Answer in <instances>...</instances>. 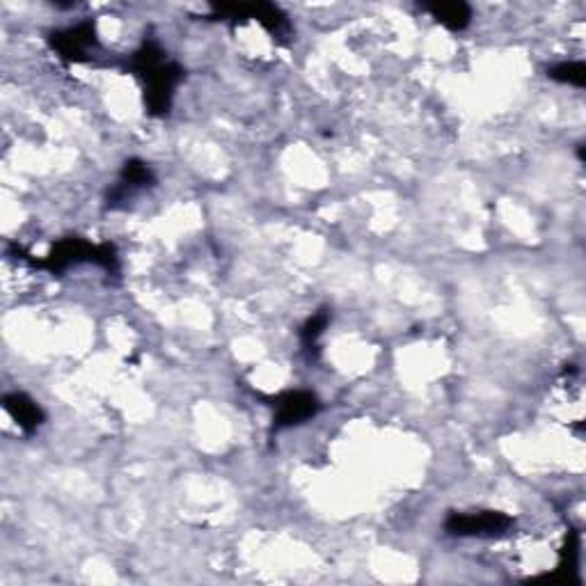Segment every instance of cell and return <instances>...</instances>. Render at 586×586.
<instances>
[{
  "label": "cell",
  "instance_id": "5",
  "mask_svg": "<svg viewBox=\"0 0 586 586\" xmlns=\"http://www.w3.org/2000/svg\"><path fill=\"white\" fill-rule=\"evenodd\" d=\"M513 527V518L501 511H474V513H450L444 520V532L458 539L472 537H499Z\"/></svg>",
  "mask_w": 586,
  "mask_h": 586
},
{
  "label": "cell",
  "instance_id": "4",
  "mask_svg": "<svg viewBox=\"0 0 586 586\" xmlns=\"http://www.w3.org/2000/svg\"><path fill=\"white\" fill-rule=\"evenodd\" d=\"M48 44L65 63H90L95 58L92 53L99 51L97 25L95 21H80L63 27V31H53L48 35Z\"/></svg>",
  "mask_w": 586,
  "mask_h": 586
},
{
  "label": "cell",
  "instance_id": "2",
  "mask_svg": "<svg viewBox=\"0 0 586 586\" xmlns=\"http://www.w3.org/2000/svg\"><path fill=\"white\" fill-rule=\"evenodd\" d=\"M10 250L16 255V259L31 264L35 268L55 273V275H60L69 270L71 266H80V264H95L103 268L108 275H115V277L120 275V255H118L115 245H110V243H90L80 236H69L55 243L44 259H33L31 255H25L19 245H10Z\"/></svg>",
  "mask_w": 586,
  "mask_h": 586
},
{
  "label": "cell",
  "instance_id": "10",
  "mask_svg": "<svg viewBox=\"0 0 586 586\" xmlns=\"http://www.w3.org/2000/svg\"><path fill=\"white\" fill-rule=\"evenodd\" d=\"M330 319H332L330 310H328V307H323V310L314 312L310 319H307V321L302 323V328H300V342H302V349H305L307 353H310V355H314V357L319 355V340L323 338V332H325Z\"/></svg>",
  "mask_w": 586,
  "mask_h": 586
},
{
  "label": "cell",
  "instance_id": "7",
  "mask_svg": "<svg viewBox=\"0 0 586 586\" xmlns=\"http://www.w3.org/2000/svg\"><path fill=\"white\" fill-rule=\"evenodd\" d=\"M156 184V175L152 167L141 161V158H129L122 165V173L118 184L108 190L106 195V207L108 209H118L122 204H126L137 190H145L150 186Z\"/></svg>",
  "mask_w": 586,
  "mask_h": 586
},
{
  "label": "cell",
  "instance_id": "8",
  "mask_svg": "<svg viewBox=\"0 0 586 586\" xmlns=\"http://www.w3.org/2000/svg\"><path fill=\"white\" fill-rule=\"evenodd\" d=\"M3 408L25 435H33L46 422V412L42 410V406L25 392L5 395Z\"/></svg>",
  "mask_w": 586,
  "mask_h": 586
},
{
  "label": "cell",
  "instance_id": "9",
  "mask_svg": "<svg viewBox=\"0 0 586 586\" xmlns=\"http://www.w3.org/2000/svg\"><path fill=\"white\" fill-rule=\"evenodd\" d=\"M422 10L452 33H463L472 23V8L463 3V0H452V3H431L422 5Z\"/></svg>",
  "mask_w": 586,
  "mask_h": 586
},
{
  "label": "cell",
  "instance_id": "1",
  "mask_svg": "<svg viewBox=\"0 0 586 586\" xmlns=\"http://www.w3.org/2000/svg\"><path fill=\"white\" fill-rule=\"evenodd\" d=\"M126 69L143 82L147 113L152 118L170 115L175 90L186 74L184 67L175 63L154 37H147L129 55Z\"/></svg>",
  "mask_w": 586,
  "mask_h": 586
},
{
  "label": "cell",
  "instance_id": "3",
  "mask_svg": "<svg viewBox=\"0 0 586 586\" xmlns=\"http://www.w3.org/2000/svg\"><path fill=\"white\" fill-rule=\"evenodd\" d=\"M211 21H247L255 19L264 31L280 44H289L294 37V25L289 16L273 3H225L213 5Z\"/></svg>",
  "mask_w": 586,
  "mask_h": 586
},
{
  "label": "cell",
  "instance_id": "11",
  "mask_svg": "<svg viewBox=\"0 0 586 586\" xmlns=\"http://www.w3.org/2000/svg\"><path fill=\"white\" fill-rule=\"evenodd\" d=\"M548 76L556 82H566V86H573V88H584L586 82V67L584 63H560L548 69Z\"/></svg>",
  "mask_w": 586,
  "mask_h": 586
},
{
  "label": "cell",
  "instance_id": "6",
  "mask_svg": "<svg viewBox=\"0 0 586 586\" xmlns=\"http://www.w3.org/2000/svg\"><path fill=\"white\" fill-rule=\"evenodd\" d=\"M275 408L273 417V431H285L298 424H305L307 420L319 414L321 401L317 395L307 392V389H291V392L277 395L275 399H266Z\"/></svg>",
  "mask_w": 586,
  "mask_h": 586
}]
</instances>
